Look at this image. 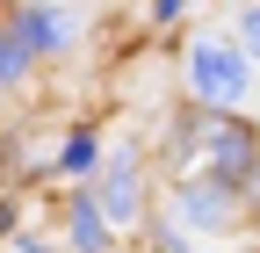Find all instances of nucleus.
Returning <instances> with one entry per match:
<instances>
[{
	"label": "nucleus",
	"instance_id": "nucleus-2",
	"mask_svg": "<svg viewBox=\"0 0 260 253\" xmlns=\"http://www.w3.org/2000/svg\"><path fill=\"white\" fill-rule=\"evenodd\" d=\"M58 37H65V22L44 15V8H29L8 37H0V80H15V73L29 66V51H44V44H58Z\"/></svg>",
	"mask_w": 260,
	"mask_h": 253
},
{
	"label": "nucleus",
	"instance_id": "nucleus-4",
	"mask_svg": "<svg viewBox=\"0 0 260 253\" xmlns=\"http://www.w3.org/2000/svg\"><path fill=\"white\" fill-rule=\"evenodd\" d=\"M102 210H109V217H130V210H138V188H130V167H116V174L102 181Z\"/></svg>",
	"mask_w": 260,
	"mask_h": 253
},
{
	"label": "nucleus",
	"instance_id": "nucleus-1",
	"mask_svg": "<svg viewBox=\"0 0 260 253\" xmlns=\"http://www.w3.org/2000/svg\"><path fill=\"white\" fill-rule=\"evenodd\" d=\"M188 80H195L203 102H239V94H246V58H239L232 44H195Z\"/></svg>",
	"mask_w": 260,
	"mask_h": 253
},
{
	"label": "nucleus",
	"instance_id": "nucleus-6",
	"mask_svg": "<svg viewBox=\"0 0 260 253\" xmlns=\"http://www.w3.org/2000/svg\"><path fill=\"white\" fill-rule=\"evenodd\" d=\"M246 51H253V58H260V8H253V15H246Z\"/></svg>",
	"mask_w": 260,
	"mask_h": 253
},
{
	"label": "nucleus",
	"instance_id": "nucleus-3",
	"mask_svg": "<svg viewBox=\"0 0 260 253\" xmlns=\"http://www.w3.org/2000/svg\"><path fill=\"white\" fill-rule=\"evenodd\" d=\"M73 246H80V253H102V246H109V239H102V210H94L87 196H80V210H73Z\"/></svg>",
	"mask_w": 260,
	"mask_h": 253
},
{
	"label": "nucleus",
	"instance_id": "nucleus-5",
	"mask_svg": "<svg viewBox=\"0 0 260 253\" xmlns=\"http://www.w3.org/2000/svg\"><path fill=\"white\" fill-rule=\"evenodd\" d=\"M224 196H232V188H181V210L195 217V225H210V217L224 210Z\"/></svg>",
	"mask_w": 260,
	"mask_h": 253
}]
</instances>
